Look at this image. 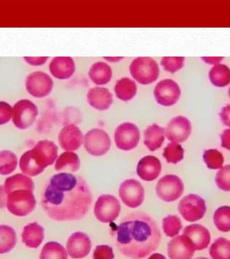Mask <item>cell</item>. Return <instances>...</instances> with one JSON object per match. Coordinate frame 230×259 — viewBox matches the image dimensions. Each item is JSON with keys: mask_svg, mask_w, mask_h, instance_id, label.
I'll return each mask as SVG.
<instances>
[{"mask_svg": "<svg viewBox=\"0 0 230 259\" xmlns=\"http://www.w3.org/2000/svg\"><path fill=\"white\" fill-rule=\"evenodd\" d=\"M178 209L186 221L195 222L203 218L207 206L203 198L197 194H191L180 201Z\"/></svg>", "mask_w": 230, "mask_h": 259, "instance_id": "ba28073f", "label": "cell"}, {"mask_svg": "<svg viewBox=\"0 0 230 259\" xmlns=\"http://www.w3.org/2000/svg\"><path fill=\"white\" fill-rule=\"evenodd\" d=\"M59 143L66 151H74L80 149L84 142L82 131L74 124L66 125L59 134Z\"/></svg>", "mask_w": 230, "mask_h": 259, "instance_id": "ac0fdd59", "label": "cell"}, {"mask_svg": "<svg viewBox=\"0 0 230 259\" xmlns=\"http://www.w3.org/2000/svg\"><path fill=\"white\" fill-rule=\"evenodd\" d=\"M215 183L220 190L230 192V165L223 166L217 172Z\"/></svg>", "mask_w": 230, "mask_h": 259, "instance_id": "f35d334b", "label": "cell"}, {"mask_svg": "<svg viewBox=\"0 0 230 259\" xmlns=\"http://www.w3.org/2000/svg\"><path fill=\"white\" fill-rule=\"evenodd\" d=\"M7 195L6 206L14 215L25 217L33 211L35 208V197L30 190H15Z\"/></svg>", "mask_w": 230, "mask_h": 259, "instance_id": "5b68a950", "label": "cell"}, {"mask_svg": "<svg viewBox=\"0 0 230 259\" xmlns=\"http://www.w3.org/2000/svg\"><path fill=\"white\" fill-rule=\"evenodd\" d=\"M87 101L96 110L106 111L112 105L113 96L108 89L96 87L88 91Z\"/></svg>", "mask_w": 230, "mask_h": 259, "instance_id": "ffe728a7", "label": "cell"}, {"mask_svg": "<svg viewBox=\"0 0 230 259\" xmlns=\"http://www.w3.org/2000/svg\"><path fill=\"white\" fill-rule=\"evenodd\" d=\"M185 60L184 57H163L161 65L166 72L175 73L183 68Z\"/></svg>", "mask_w": 230, "mask_h": 259, "instance_id": "74e56055", "label": "cell"}, {"mask_svg": "<svg viewBox=\"0 0 230 259\" xmlns=\"http://www.w3.org/2000/svg\"><path fill=\"white\" fill-rule=\"evenodd\" d=\"M92 248V243L88 235L76 232L71 235L66 244L67 252L73 259H81L88 256Z\"/></svg>", "mask_w": 230, "mask_h": 259, "instance_id": "2e32d148", "label": "cell"}, {"mask_svg": "<svg viewBox=\"0 0 230 259\" xmlns=\"http://www.w3.org/2000/svg\"><path fill=\"white\" fill-rule=\"evenodd\" d=\"M34 182L31 178L23 174H16L6 180L4 183V191L6 194L18 190H28L33 191Z\"/></svg>", "mask_w": 230, "mask_h": 259, "instance_id": "484cf974", "label": "cell"}, {"mask_svg": "<svg viewBox=\"0 0 230 259\" xmlns=\"http://www.w3.org/2000/svg\"><path fill=\"white\" fill-rule=\"evenodd\" d=\"M195 259H209V258H205V257H199V258H197Z\"/></svg>", "mask_w": 230, "mask_h": 259, "instance_id": "681fc988", "label": "cell"}, {"mask_svg": "<svg viewBox=\"0 0 230 259\" xmlns=\"http://www.w3.org/2000/svg\"><path fill=\"white\" fill-rule=\"evenodd\" d=\"M213 259H230V241L224 238L217 239L209 249Z\"/></svg>", "mask_w": 230, "mask_h": 259, "instance_id": "d6a6232c", "label": "cell"}, {"mask_svg": "<svg viewBox=\"0 0 230 259\" xmlns=\"http://www.w3.org/2000/svg\"><path fill=\"white\" fill-rule=\"evenodd\" d=\"M117 147L122 151L134 149L140 141V131L135 123L125 122L115 130L114 136Z\"/></svg>", "mask_w": 230, "mask_h": 259, "instance_id": "8fae6325", "label": "cell"}, {"mask_svg": "<svg viewBox=\"0 0 230 259\" xmlns=\"http://www.w3.org/2000/svg\"><path fill=\"white\" fill-rule=\"evenodd\" d=\"M228 94H229V98H230V87L229 88V90H228Z\"/></svg>", "mask_w": 230, "mask_h": 259, "instance_id": "f907efd6", "label": "cell"}, {"mask_svg": "<svg viewBox=\"0 0 230 259\" xmlns=\"http://www.w3.org/2000/svg\"><path fill=\"white\" fill-rule=\"evenodd\" d=\"M165 129L156 123L149 125L144 132V144L150 151L159 149L165 140Z\"/></svg>", "mask_w": 230, "mask_h": 259, "instance_id": "cb8c5ba5", "label": "cell"}, {"mask_svg": "<svg viewBox=\"0 0 230 259\" xmlns=\"http://www.w3.org/2000/svg\"><path fill=\"white\" fill-rule=\"evenodd\" d=\"M185 150L179 143L168 144L163 151V156L168 163L177 164L184 158Z\"/></svg>", "mask_w": 230, "mask_h": 259, "instance_id": "e575fe53", "label": "cell"}, {"mask_svg": "<svg viewBox=\"0 0 230 259\" xmlns=\"http://www.w3.org/2000/svg\"><path fill=\"white\" fill-rule=\"evenodd\" d=\"M93 258L94 259H114V255L112 247L108 245L97 246L93 254Z\"/></svg>", "mask_w": 230, "mask_h": 259, "instance_id": "ab89813d", "label": "cell"}, {"mask_svg": "<svg viewBox=\"0 0 230 259\" xmlns=\"http://www.w3.org/2000/svg\"><path fill=\"white\" fill-rule=\"evenodd\" d=\"M160 161L152 155L143 157L137 166V174L144 181L151 182L156 179L161 173Z\"/></svg>", "mask_w": 230, "mask_h": 259, "instance_id": "d6986e66", "label": "cell"}, {"mask_svg": "<svg viewBox=\"0 0 230 259\" xmlns=\"http://www.w3.org/2000/svg\"><path fill=\"white\" fill-rule=\"evenodd\" d=\"M48 57H24V61L32 66H40L45 64Z\"/></svg>", "mask_w": 230, "mask_h": 259, "instance_id": "b9f144b4", "label": "cell"}, {"mask_svg": "<svg viewBox=\"0 0 230 259\" xmlns=\"http://www.w3.org/2000/svg\"><path fill=\"white\" fill-rule=\"evenodd\" d=\"M192 132L191 122L185 116L173 117L167 123L165 133L167 139L172 143H181L187 141Z\"/></svg>", "mask_w": 230, "mask_h": 259, "instance_id": "9a60e30c", "label": "cell"}, {"mask_svg": "<svg viewBox=\"0 0 230 259\" xmlns=\"http://www.w3.org/2000/svg\"><path fill=\"white\" fill-rule=\"evenodd\" d=\"M92 201V193L84 178L68 173L52 176L41 197L42 208L48 218L62 222L82 220Z\"/></svg>", "mask_w": 230, "mask_h": 259, "instance_id": "6da1fadb", "label": "cell"}, {"mask_svg": "<svg viewBox=\"0 0 230 259\" xmlns=\"http://www.w3.org/2000/svg\"><path fill=\"white\" fill-rule=\"evenodd\" d=\"M53 80L49 75L41 71L30 73L26 78V91L35 98H44L51 93Z\"/></svg>", "mask_w": 230, "mask_h": 259, "instance_id": "30bf717a", "label": "cell"}, {"mask_svg": "<svg viewBox=\"0 0 230 259\" xmlns=\"http://www.w3.org/2000/svg\"><path fill=\"white\" fill-rule=\"evenodd\" d=\"M48 69L54 78L66 80L74 75L76 64L70 57H55L50 62Z\"/></svg>", "mask_w": 230, "mask_h": 259, "instance_id": "44dd1931", "label": "cell"}, {"mask_svg": "<svg viewBox=\"0 0 230 259\" xmlns=\"http://www.w3.org/2000/svg\"><path fill=\"white\" fill-rule=\"evenodd\" d=\"M88 74L94 84L101 86L110 82L112 77V70L106 63L98 62L90 67Z\"/></svg>", "mask_w": 230, "mask_h": 259, "instance_id": "d4e9b609", "label": "cell"}, {"mask_svg": "<svg viewBox=\"0 0 230 259\" xmlns=\"http://www.w3.org/2000/svg\"><path fill=\"white\" fill-rule=\"evenodd\" d=\"M17 165V157L13 152L8 150L0 151V175H9L15 171Z\"/></svg>", "mask_w": 230, "mask_h": 259, "instance_id": "1f68e13d", "label": "cell"}, {"mask_svg": "<svg viewBox=\"0 0 230 259\" xmlns=\"http://www.w3.org/2000/svg\"><path fill=\"white\" fill-rule=\"evenodd\" d=\"M221 147L230 151V128L226 129L221 135Z\"/></svg>", "mask_w": 230, "mask_h": 259, "instance_id": "ee69618b", "label": "cell"}, {"mask_svg": "<svg viewBox=\"0 0 230 259\" xmlns=\"http://www.w3.org/2000/svg\"><path fill=\"white\" fill-rule=\"evenodd\" d=\"M2 192H1V190H0V204H1V203H2Z\"/></svg>", "mask_w": 230, "mask_h": 259, "instance_id": "c3c4849f", "label": "cell"}, {"mask_svg": "<svg viewBox=\"0 0 230 259\" xmlns=\"http://www.w3.org/2000/svg\"><path fill=\"white\" fill-rule=\"evenodd\" d=\"M162 228L165 236L173 238L182 229L181 220L177 215H167L162 221Z\"/></svg>", "mask_w": 230, "mask_h": 259, "instance_id": "8d00e7d4", "label": "cell"}, {"mask_svg": "<svg viewBox=\"0 0 230 259\" xmlns=\"http://www.w3.org/2000/svg\"><path fill=\"white\" fill-rule=\"evenodd\" d=\"M58 147L48 140L38 141L31 150L25 152L20 157L19 165L22 173L36 176L48 166L51 165L58 157Z\"/></svg>", "mask_w": 230, "mask_h": 259, "instance_id": "3957f363", "label": "cell"}, {"mask_svg": "<svg viewBox=\"0 0 230 259\" xmlns=\"http://www.w3.org/2000/svg\"><path fill=\"white\" fill-rule=\"evenodd\" d=\"M80 167V160L78 155L74 152L66 151L61 154L56 159L54 169L56 171H68L75 172Z\"/></svg>", "mask_w": 230, "mask_h": 259, "instance_id": "f546056e", "label": "cell"}, {"mask_svg": "<svg viewBox=\"0 0 230 259\" xmlns=\"http://www.w3.org/2000/svg\"><path fill=\"white\" fill-rule=\"evenodd\" d=\"M103 58L110 62H118L123 59L121 57H104Z\"/></svg>", "mask_w": 230, "mask_h": 259, "instance_id": "bcb514c9", "label": "cell"}, {"mask_svg": "<svg viewBox=\"0 0 230 259\" xmlns=\"http://www.w3.org/2000/svg\"><path fill=\"white\" fill-rule=\"evenodd\" d=\"M183 234L193 243L195 250L207 248L211 242V234L205 227L199 224L190 225L183 230Z\"/></svg>", "mask_w": 230, "mask_h": 259, "instance_id": "7402d4cb", "label": "cell"}, {"mask_svg": "<svg viewBox=\"0 0 230 259\" xmlns=\"http://www.w3.org/2000/svg\"><path fill=\"white\" fill-rule=\"evenodd\" d=\"M117 248L124 256L143 259L158 248L160 230L155 221L144 212L127 214L113 229Z\"/></svg>", "mask_w": 230, "mask_h": 259, "instance_id": "7a4b0ae2", "label": "cell"}, {"mask_svg": "<svg viewBox=\"0 0 230 259\" xmlns=\"http://www.w3.org/2000/svg\"><path fill=\"white\" fill-rule=\"evenodd\" d=\"M44 237V228L36 222L24 227L22 234V242L30 248H37L42 244Z\"/></svg>", "mask_w": 230, "mask_h": 259, "instance_id": "603a6c76", "label": "cell"}, {"mask_svg": "<svg viewBox=\"0 0 230 259\" xmlns=\"http://www.w3.org/2000/svg\"><path fill=\"white\" fill-rule=\"evenodd\" d=\"M203 158L207 167L211 169H221L223 167V154L217 149H208L204 152Z\"/></svg>", "mask_w": 230, "mask_h": 259, "instance_id": "d590c367", "label": "cell"}, {"mask_svg": "<svg viewBox=\"0 0 230 259\" xmlns=\"http://www.w3.org/2000/svg\"><path fill=\"white\" fill-rule=\"evenodd\" d=\"M213 222L220 232H230V206H223L218 208L214 213Z\"/></svg>", "mask_w": 230, "mask_h": 259, "instance_id": "836d02e7", "label": "cell"}, {"mask_svg": "<svg viewBox=\"0 0 230 259\" xmlns=\"http://www.w3.org/2000/svg\"><path fill=\"white\" fill-rule=\"evenodd\" d=\"M219 116L222 123L226 126L230 127V104L222 107Z\"/></svg>", "mask_w": 230, "mask_h": 259, "instance_id": "7bdbcfd3", "label": "cell"}, {"mask_svg": "<svg viewBox=\"0 0 230 259\" xmlns=\"http://www.w3.org/2000/svg\"><path fill=\"white\" fill-rule=\"evenodd\" d=\"M13 107L6 101H0V125L6 124L12 118Z\"/></svg>", "mask_w": 230, "mask_h": 259, "instance_id": "60d3db41", "label": "cell"}, {"mask_svg": "<svg viewBox=\"0 0 230 259\" xmlns=\"http://www.w3.org/2000/svg\"><path fill=\"white\" fill-rule=\"evenodd\" d=\"M131 76L139 84H150L158 78L159 68L154 59L139 57L134 59L129 66Z\"/></svg>", "mask_w": 230, "mask_h": 259, "instance_id": "277c9868", "label": "cell"}, {"mask_svg": "<svg viewBox=\"0 0 230 259\" xmlns=\"http://www.w3.org/2000/svg\"><path fill=\"white\" fill-rule=\"evenodd\" d=\"M209 78L216 87H227L230 84V68L225 64L214 65L209 71Z\"/></svg>", "mask_w": 230, "mask_h": 259, "instance_id": "83f0119b", "label": "cell"}, {"mask_svg": "<svg viewBox=\"0 0 230 259\" xmlns=\"http://www.w3.org/2000/svg\"><path fill=\"white\" fill-rule=\"evenodd\" d=\"M40 259H68V252L60 243L49 242L42 248Z\"/></svg>", "mask_w": 230, "mask_h": 259, "instance_id": "4dcf8cb0", "label": "cell"}, {"mask_svg": "<svg viewBox=\"0 0 230 259\" xmlns=\"http://www.w3.org/2000/svg\"><path fill=\"white\" fill-rule=\"evenodd\" d=\"M137 91L136 83L127 77L119 79L114 86V92L117 98L123 101H129L134 98Z\"/></svg>", "mask_w": 230, "mask_h": 259, "instance_id": "4316f807", "label": "cell"}, {"mask_svg": "<svg viewBox=\"0 0 230 259\" xmlns=\"http://www.w3.org/2000/svg\"><path fill=\"white\" fill-rule=\"evenodd\" d=\"M201 58L207 64L216 65L220 64L224 58L223 57H203Z\"/></svg>", "mask_w": 230, "mask_h": 259, "instance_id": "f6af8a7d", "label": "cell"}, {"mask_svg": "<svg viewBox=\"0 0 230 259\" xmlns=\"http://www.w3.org/2000/svg\"><path fill=\"white\" fill-rule=\"evenodd\" d=\"M85 149L90 155L100 157L108 153L111 147V140L108 134L100 128L90 130L84 137Z\"/></svg>", "mask_w": 230, "mask_h": 259, "instance_id": "52a82bcc", "label": "cell"}, {"mask_svg": "<svg viewBox=\"0 0 230 259\" xmlns=\"http://www.w3.org/2000/svg\"><path fill=\"white\" fill-rule=\"evenodd\" d=\"M119 194L123 203L128 207H139L144 200V188L136 180H125L121 184Z\"/></svg>", "mask_w": 230, "mask_h": 259, "instance_id": "5bb4252c", "label": "cell"}, {"mask_svg": "<svg viewBox=\"0 0 230 259\" xmlns=\"http://www.w3.org/2000/svg\"><path fill=\"white\" fill-rule=\"evenodd\" d=\"M38 114V107L32 101L21 99L14 105L12 122L18 129L26 130L33 124Z\"/></svg>", "mask_w": 230, "mask_h": 259, "instance_id": "8992f818", "label": "cell"}, {"mask_svg": "<svg viewBox=\"0 0 230 259\" xmlns=\"http://www.w3.org/2000/svg\"><path fill=\"white\" fill-rule=\"evenodd\" d=\"M153 95L158 104L164 107L172 106L181 97V87L171 79H163L155 85Z\"/></svg>", "mask_w": 230, "mask_h": 259, "instance_id": "4fadbf2b", "label": "cell"}, {"mask_svg": "<svg viewBox=\"0 0 230 259\" xmlns=\"http://www.w3.org/2000/svg\"><path fill=\"white\" fill-rule=\"evenodd\" d=\"M148 259H166L163 255L158 254V253H155L153 254Z\"/></svg>", "mask_w": 230, "mask_h": 259, "instance_id": "7dc6e473", "label": "cell"}, {"mask_svg": "<svg viewBox=\"0 0 230 259\" xmlns=\"http://www.w3.org/2000/svg\"><path fill=\"white\" fill-rule=\"evenodd\" d=\"M155 190L157 196L163 201L173 202L183 194L184 184L179 176L166 175L157 182Z\"/></svg>", "mask_w": 230, "mask_h": 259, "instance_id": "7c38bea8", "label": "cell"}, {"mask_svg": "<svg viewBox=\"0 0 230 259\" xmlns=\"http://www.w3.org/2000/svg\"><path fill=\"white\" fill-rule=\"evenodd\" d=\"M17 243L15 230L7 225H0V254L10 252Z\"/></svg>", "mask_w": 230, "mask_h": 259, "instance_id": "f1b7e54d", "label": "cell"}, {"mask_svg": "<svg viewBox=\"0 0 230 259\" xmlns=\"http://www.w3.org/2000/svg\"><path fill=\"white\" fill-rule=\"evenodd\" d=\"M121 210L120 202L116 197L110 194H104L95 203L94 214L99 222L108 224L118 218Z\"/></svg>", "mask_w": 230, "mask_h": 259, "instance_id": "9c48e42d", "label": "cell"}, {"mask_svg": "<svg viewBox=\"0 0 230 259\" xmlns=\"http://www.w3.org/2000/svg\"><path fill=\"white\" fill-rule=\"evenodd\" d=\"M195 252L193 243L184 234L175 237L167 244L169 259H191Z\"/></svg>", "mask_w": 230, "mask_h": 259, "instance_id": "e0dca14e", "label": "cell"}]
</instances>
